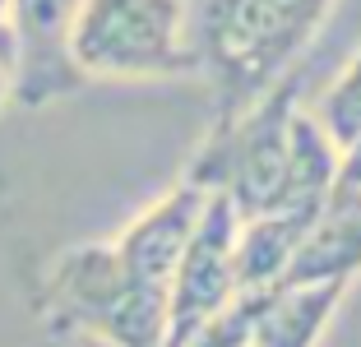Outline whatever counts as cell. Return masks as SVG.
Segmentation results:
<instances>
[{"label":"cell","mask_w":361,"mask_h":347,"mask_svg":"<svg viewBox=\"0 0 361 347\" xmlns=\"http://www.w3.org/2000/svg\"><path fill=\"white\" fill-rule=\"evenodd\" d=\"M338 0H200L190 37L213 88V116L241 111L297 70Z\"/></svg>","instance_id":"1"},{"label":"cell","mask_w":361,"mask_h":347,"mask_svg":"<svg viewBox=\"0 0 361 347\" xmlns=\"http://www.w3.org/2000/svg\"><path fill=\"white\" fill-rule=\"evenodd\" d=\"M37 319L75 343L162 347L167 292L139 283L111 241H79L47 264L37 283Z\"/></svg>","instance_id":"2"},{"label":"cell","mask_w":361,"mask_h":347,"mask_svg":"<svg viewBox=\"0 0 361 347\" xmlns=\"http://www.w3.org/2000/svg\"><path fill=\"white\" fill-rule=\"evenodd\" d=\"M301 106V65L287 70L274 88L245 102L241 111L213 116L209 135L190 153L180 181L204 195H223L236 218L278 209L292 158V116Z\"/></svg>","instance_id":"3"},{"label":"cell","mask_w":361,"mask_h":347,"mask_svg":"<svg viewBox=\"0 0 361 347\" xmlns=\"http://www.w3.org/2000/svg\"><path fill=\"white\" fill-rule=\"evenodd\" d=\"M79 79H190L200 74L185 0H79L65 28Z\"/></svg>","instance_id":"4"},{"label":"cell","mask_w":361,"mask_h":347,"mask_svg":"<svg viewBox=\"0 0 361 347\" xmlns=\"http://www.w3.org/2000/svg\"><path fill=\"white\" fill-rule=\"evenodd\" d=\"M236 292H241V283H236V209L223 195H209L190 241H185L176 269H171L162 347H180Z\"/></svg>","instance_id":"5"},{"label":"cell","mask_w":361,"mask_h":347,"mask_svg":"<svg viewBox=\"0 0 361 347\" xmlns=\"http://www.w3.org/2000/svg\"><path fill=\"white\" fill-rule=\"evenodd\" d=\"M75 10L79 0H14V102L47 106L84 84L65 56V28Z\"/></svg>","instance_id":"6"},{"label":"cell","mask_w":361,"mask_h":347,"mask_svg":"<svg viewBox=\"0 0 361 347\" xmlns=\"http://www.w3.org/2000/svg\"><path fill=\"white\" fill-rule=\"evenodd\" d=\"M204 200H209L204 190H195L190 181H176V185H171L167 195H158L139 218H130L126 227H121V236H111V245L121 250V260L130 264V274H135L139 283L167 292L171 269H176L180 250H185L195 222H200V213H204Z\"/></svg>","instance_id":"7"},{"label":"cell","mask_w":361,"mask_h":347,"mask_svg":"<svg viewBox=\"0 0 361 347\" xmlns=\"http://www.w3.org/2000/svg\"><path fill=\"white\" fill-rule=\"evenodd\" d=\"M357 274H361V190L334 181L319 218L310 222L306 241L292 255L278 283H324V278L352 283Z\"/></svg>","instance_id":"8"},{"label":"cell","mask_w":361,"mask_h":347,"mask_svg":"<svg viewBox=\"0 0 361 347\" xmlns=\"http://www.w3.org/2000/svg\"><path fill=\"white\" fill-rule=\"evenodd\" d=\"M352 283L324 278V283H274L264 287L250 329V347H319L329 334Z\"/></svg>","instance_id":"9"},{"label":"cell","mask_w":361,"mask_h":347,"mask_svg":"<svg viewBox=\"0 0 361 347\" xmlns=\"http://www.w3.org/2000/svg\"><path fill=\"white\" fill-rule=\"evenodd\" d=\"M310 116H315L319 130L334 139L338 153L361 139V42L352 47V56L343 61V70L329 79V88L315 97Z\"/></svg>","instance_id":"10"},{"label":"cell","mask_w":361,"mask_h":347,"mask_svg":"<svg viewBox=\"0 0 361 347\" xmlns=\"http://www.w3.org/2000/svg\"><path fill=\"white\" fill-rule=\"evenodd\" d=\"M259 296H264V287H255V292H236L218 315H209L180 347H250V329H255Z\"/></svg>","instance_id":"11"},{"label":"cell","mask_w":361,"mask_h":347,"mask_svg":"<svg viewBox=\"0 0 361 347\" xmlns=\"http://www.w3.org/2000/svg\"><path fill=\"white\" fill-rule=\"evenodd\" d=\"M338 181H343V185H352V190H361V139L338 153Z\"/></svg>","instance_id":"12"},{"label":"cell","mask_w":361,"mask_h":347,"mask_svg":"<svg viewBox=\"0 0 361 347\" xmlns=\"http://www.w3.org/2000/svg\"><path fill=\"white\" fill-rule=\"evenodd\" d=\"M10 102H14V79H10V70H5V61H0V116H5Z\"/></svg>","instance_id":"13"},{"label":"cell","mask_w":361,"mask_h":347,"mask_svg":"<svg viewBox=\"0 0 361 347\" xmlns=\"http://www.w3.org/2000/svg\"><path fill=\"white\" fill-rule=\"evenodd\" d=\"M79 347H102V343H79Z\"/></svg>","instance_id":"14"}]
</instances>
